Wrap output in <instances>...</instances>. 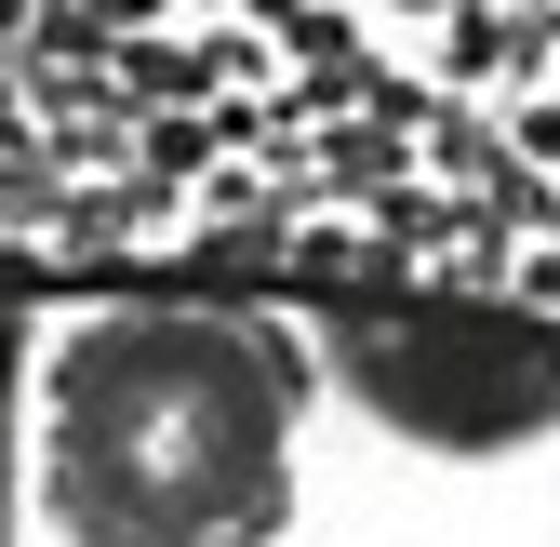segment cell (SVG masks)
I'll return each mask as SVG.
<instances>
[{
  "instance_id": "cell-1",
  "label": "cell",
  "mask_w": 560,
  "mask_h": 547,
  "mask_svg": "<svg viewBox=\"0 0 560 547\" xmlns=\"http://www.w3.org/2000/svg\"><path fill=\"white\" fill-rule=\"evenodd\" d=\"M307 348L280 307L107 294L40 334L27 494L67 547H294Z\"/></svg>"
},
{
  "instance_id": "cell-3",
  "label": "cell",
  "mask_w": 560,
  "mask_h": 547,
  "mask_svg": "<svg viewBox=\"0 0 560 547\" xmlns=\"http://www.w3.org/2000/svg\"><path fill=\"white\" fill-rule=\"evenodd\" d=\"M27 374H40V334L0 307V547L27 534Z\"/></svg>"
},
{
  "instance_id": "cell-2",
  "label": "cell",
  "mask_w": 560,
  "mask_h": 547,
  "mask_svg": "<svg viewBox=\"0 0 560 547\" xmlns=\"http://www.w3.org/2000/svg\"><path fill=\"white\" fill-rule=\"evenodd\" d=\"M307 374H334L387 441L494 467L560 428V334L508 307H454V294H347L294 321Z\"/></svg>"
}]
</instances>
